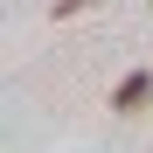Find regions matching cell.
Returning <instances> with one entry per match:
<instances>
[{"mask_svg": "<svg viewBox=\"0 0 153 153\" xmlns=\"http://www.w3.org/2000/svg\"><path fill=\"white\" fill-rule=\"evenodd\" d=\"M84 7H97V0H56V21H70V14H84Z\"/></svg>", "mask_w": 153, "mask_h": 153, "instance_id": "obj_2", "label": "cell"}, {"mask_svg": "<svg viewBox=\"0 0 153 153\" xmlns=\"http://www.w3.org/2000/svg\"><path fill=\"white\" fill-rule=\"evenodd\" d=\"M146 97H153V76H146V70H132V76H118V91H111V111H139Z\"/></svg>", "mask_w": 153, "mask_h": 153, "instance_id": "obj_1", "label": "cell"}]
</instances>
